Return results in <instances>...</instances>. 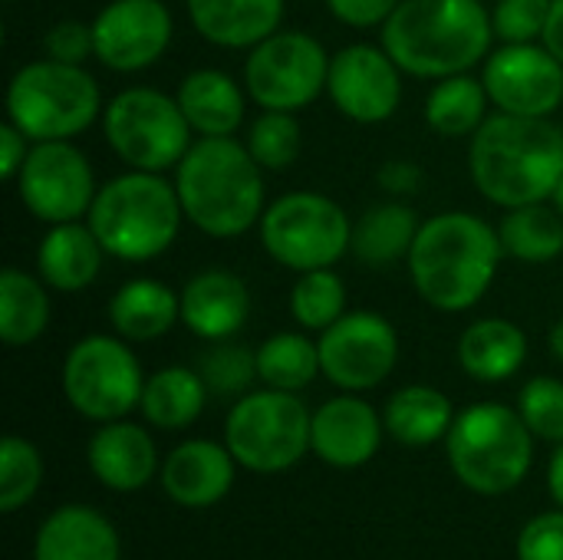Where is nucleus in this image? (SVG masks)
Listing matches in <instances>:
<instances>
[{
	"instance_id": "dca6fc26",
	"label": "nucleus",
	"mask_w": 563,
	"mask_h": 560,
	"mask_svg": "<svg viewBox=\"0 0 563 560\" xmlns=\"http://www.w3.org/2000/svg\"><path fill=\"white\" fill-rule=\"evenodd\" d=\"M327 92L333 106L353 122H386L402 99V79L396 59L369 43H353L330 56Z\"/></svg>"
},
{
	"instance_id": "4be33fe9",
	"label": "nucleus",
	"mask_w": 563,
	"mask_h": 560,
	"mask_svg": "<svg viewBox=\"0 0 563 560\" xmlns=\"http://www.w3.org/2000/svg\"><path fill=\"white\" fill-rule=\"evenodd\" d=\"M119 535L112 521L89 505L56 508L36 531L33 560H119Z\"/></svg>"
},
{
	"instance_id": "a211bd4d",
	"label": "nucleus",
	"mask_w": 563,
	"mask_h": 560,
	"mask_svg": "<svg viewBox=\"0 0 563 560\" xmlns=\"http://www.w3.org/2000/svg\"><path fill=\"white\" fill-rule=\"evenodd\" d=\"M383 432L386 422L366 399L353 393L336 396L313 413L310 452H317V459L333 469H360L379 452Z\"/></svg>"
},
{
	"instance_id": "c85d7f7f",
	"label": "nucleus",
	"mask_w": 563,
	"mask_h": 560,
	"mask_svg": "<svg viewBox=\"0 0 563 560\" xmlns=\"http://www.w3.org/2000/svg\"><path fill=\"white\" fill-rule=\"evenodd\" d=\"M383 422L396 442L422 449L449 436L455 422V409L449 396L439 393L435 386H406L396 396H389Z\"/></svg>"
},
{
	"instance_id": "9b49d317",
	"label": "nucleus",
	"mask_w": 563,
	"mask_h": 560,
	"mask_svg": "<svg viewBox=\"0 0 563 560\" xmlns=\"http://www.w3.org/2000/svg\"><path fill=\"white\" fill-rule=\"evenodd\" d=\"M142 366L135 353L115 340L92 333L66 353L63 363V393L69 406L92 422L125 419L142 403Z\"/></svg>"
},
{
	"instance_id": "0eeeda50",
	"label": "nucleus",
	"mask_w": 563,
	"mask_h": 560,
	"mask_svg": "<svg viewBox=\"0 0 563 560\" xmlns=\"http://www.w3.org/2000/svg\"><path fill=\"white\" fill-rule=\"evenodd\" d=\"M99 109V83L82 66L49 56L20 66L7 86V116L30 142L73 139L92 125Z\"/></svg>"
},
{
	"instance_id": "a18cd8bd",
	"label": "nucleus",
	"mask_w": 563,
	"mask_h": 560,
	"mask_svg": "<svg viewBox=\"0 0 563 560\" xmlns=\"http://www.w3.org/2000/svg\"><path fill=\"white\" fill-rule=\"evenodd\" d=\"M422 182V168L409 158H393L379 168V185L389 195H412Z\"/></svg>"
},
{
	"instance_id": "4c0bfd02",
	"label": "nucleus",
	"mask_w": 563,
	"mask_h": 560,
	"mask_svg": "<svg viewBox=\"0 0 563 560\" xmlns=\"http://www.w3.org/2000/svg\"><path fill=\"white\" fill-rule=\"evenodd\" d=\"M247 152L254 155V162L264 172H280V168L294 165V158L300 152V125H297L294 112L264 109V116L251 125Z\"/></svg>"
},
{
	"instance_id": "49530a36",
	"label": "nucleus",
	"mask_w": 563,
	"mask_h": 560,
	"mask_svg": "<svg viewBox=\"0 0 563 560\" xmlns=\"http://www.w3.org/2000/svg\"><path fill=\"white\" fill-rule=\"evenodd\" d=\"M541 43L563 63V0H551V13H548Z\"/></svg>"
},
{
	"instance_id": "37998d69",
	"label": "nucleus",
	"mask_w": 563,
	"mask_h": 560,
	"mask_svg": "<svg viewBox=\"0 0 563 560\" xmlns=\"http://www.w3.org/2000/svg\"><path fill=\"white\" fill-rule=\"evenodd\" d=\"M402 0H327L330 13L346 23V26H356V30H366V26H383L393 10L399 7Z\"/></svg>"
},
{
	"instance_id": "58836bf2",
	"label": "nucleus",
	"mask_w": 563,
	"mask_h": 560,
	"mask_svg": "<svg viewBox=\"0 0 563 560\" xmlns=\"http://www.w3.org/2000/svg\"><path fill=\"white\" fill-rule=\"evenodd\" d=\"M518 413L534 432V439L544 442H563V383L554 376H534L521 396H518Z\"/></svg>"
},
{
	"instance_id": "b1692460",
	"label": "nucleus",
	"mask_w": 563,
	"mask_h": 560,
	"mask_svg": "<svg viewBox=\"0 0 563 560\" xmlns=\"http://www.w3.org/2000/svg\"><path fill=\"white\" fill-rule=\"evenodd\" d=\"M102 254H106V248L99 244V238L89 224L66 221V224H53L43 234L40 251H36V267H40V277L46 287L76 294L99 277Z\"/></svg>"
},
{
	"instance_id": "aec40b11",
	"label": "nucleus",
	"mask_w": 563,
	"mask_h": 560,
	"mask_svg": "<svg viewBox=\"0 0 563 560\" xmlns=\"http://www.w3.org/2000/svg\"><path fill=\"white\" fill-rule=\"evenodd\" d=\"M251 314L247 284L231 271H201L181 290V320L201 340H231Z\"/></svg>"
},
{
	"instance_id": "2eb2a0df",
	"label": "nucleus",
	"mask_w": 563,
	"mask_h": 560,
	"mask_svg": "<svg viewBox=\"0 0 563 560\" xmlns=\"http://www.w3.org/2000/svg\"><path fill=\"white\" fill-rule=\"evenodd\" d=\"M482 83L488 99L511 116H551L563 102V63L534 43H505L488 56Z\"/></svg>"
},
{
	"instance_id": "79ce46f5",
	"label": "nucleus",
	"mask_w": 563,
	"mask_h": 560,
	"mask_svg": "<svg viewBox=\"0 0 563 560\" xmlns=\"http://www.w3.org/2000/svg\"><path fill=\"white\" fill-rule=\"evenodd\" d=\"M43 50H46V56L56 59V63L82 66L89 56H96L92 23H79V20H63V23H56V26L43 36Z\"/></svg>"
},
{
	"instance_id": "c9c22d12",
	"label": "nucleus",
	"mask_w": 563,
	"mask_h": 560,
	"mask_svg": "<svg viewBox=\"0 0 563 560\" xmlns=\"http://www.w3.org/2000/svg\"><path fill=\"white\" fill-rule=\"evenodd\" d=\"M43 482V459L36 446L20 436H7L0 442V508H23Z\"/></svg>"
},
{
	"instance_id": "f8f14e48",
	"label": "nucleus",
	"mask_w": 563,
	"mask_h": 560,
	"mask_svg": "<svg viewBox=\"0 0 563 560\" xmlns=\"http://www.w3.org/2000/svg\"><path fill=\"white\" fill-rule=\"evenodd\" d=\"M330 76L327 50L300 30H277L257 46L244 63V83L261 109L297 112L310 106Z\"/></svg>"
},
{
	"instance_id": "f03ea898",
	"label": "nucleus",
	"mask_w": 563,
	"mask_h": 560,
	"mask_svg": "<svg viewBox=\"0 0 563 560\" xmlns=\"http://www.w3.org/2000/svg\"><path fill=\"white\" fill-rule=\"evenodd\" d=\"M501 251V238L488 221L449 211L422 221L406 261L426 304L445 314H462L488 294Z\"/></svg>"
},
{
	"instance_id": "39448f33",
	"label": "nucleus",
	"mask_w": 563,
	"mask_h": 560,
	"mask_svg": "<svg viewBox=\"0 0 563 560\" xmlns=\"http://www.w3.org/2000/svg\"><path fill=\"white\" fill-rule=\"evenodd\" d=\"M86 218L106 254L119 261H152L178 238L185 208L178 188L158 172L132 168L96 191Z\"/></svg>"
},
{
	"instance_id": "a878e982",
	"label": "nucleus",
	"mask_w": 563,
	"mask_h": 560,
	"mask_svg": "<svg viewBox=\"0 0 563 560\" xmlns=\"http://www.w3.org/2000/svg\"><path fill=\"white\" fill-rule=\"evenodd\" d=\"M191 132L198 135H234L244 122V92L221 69H195L175 92Z\"/></svg>"
},
{
	"instance_id": "423d86ee",
	"label": "nucleus",
	"mask_w": 563,
	"mask_h": 560,
	"mask_svg": "<svg viewBox=\"0 0 563 560\" xmlns=\"http://www.w3.org/2000/svg\"><path fill=\"white\" fill-rule=\"evenodd\" d=\"M445 442L455 479L485 498L515 492L534 462V432L518 409L501 403H475L462 409Z\"/></svg>"
},
{
	"instance_id": "09e8293b",
	"label": "nucleus",
	"mask_w": 563,
	"mask_h": 560,
	"mask_svg": "<svg viewBox=\"0 0 563 560\" xmlns=\"http://www.w3.org/2000/svg\"><path fill=\"white\" fill-rule=\"evenodd\" d=\"M548 347H551V353L563 363V320L554 323V330H551V337H548Z\"/></svg>"
},
{
	"instance_id": "9d476101",
	"label": "nucleus",
	"mask_w": 563,
	"mask_h": 560,
	"mask_svg": "<svg viewBox=\"0 0 563 560\" xmlns=\"http://www.w3.org/2000/svg\"><path fill=\"white\" fill-rule=\"evenodd\" d=\"M106 139L129 168L165 172L191 149V125L178 99L139 86L106 106Z\"/></svg>"
},
{
	"instance_id": "bb28decb",
	"label": "nucleus",
	"mask_w": 563,
	"mask_h": 560,
	"mask_svg": "<svg viewBox=\"0 0 563 560\" xmlns=\"http://www.w3.org/2000/svg\"><path fill=\"white\" fill-rule=\"evenodd\" d=\"M528 360V337L511 320H478L459 340V363L472 380L501 383L511 380Z\"/></svg>"
},
{
	"instance_id": "7c9ffc66",
	"label": "nucleus",
	"mask_w": 563,
	"mask_h": 560,
	"mask_svg": "<svg viewBox=\"0 0 563 560\" xmlns=\"http://www.w3.org/2000/svg\"><path fill=\"white\" fill-rule=\"evenodd\" d=\"M49 323V297L40 281L7 267L0 274V340L7 347L33 343Z\"/></svg>"
},
{
	"instance_id": "4468645a",
	"label": "nucleus",
	"mask_w": 563,
	"mask_h": 560,
	"mask_svg": "<svg viewBox=\"0 0 563 560\" xmlns=\"http://www.w3.org/2000/svg\"><path fill=\"white\" fill-rule=\"evenodd\" d=\"M320 370L343 393L379 386L399 360L396 327L373 310L343 314L320 333Z\"/></svg>"
},
{
	"instance_id": "3c124183",
	"label": "nucleus",
	"mask_w": 563,
	"mask_h": 560,
	"mask_svg": "<svg viewBox=\"0 0 563 560\" xmlns=\"http://www.w3.org/2000/svg\"><path fill=\"white\" fill-rule=\"evenodd\" d=\"M495 3H498V0H495Z\"/></svg>"
},
{
	"instance_id": "72a5a7b5",
	"label": "nucleus",
	"mask_w": 563,
	"mask_h": 560,
	"mask_svg": "<svg viewBox=\"0 0 563 560\" xmlns=\"http://www.w3.org/2000/svg\"><path fill=\"white\" fill-rule=\"evenodd\" d=\"M320 370V347L303 333H277L261 343L257 350V376L271 389L300 393L317 380Z\"/></svg>"
},
{
	"instance_id": "6e6552de",
	"label": "nucleus",
	"mask_w": 563,
	"mask_h": 560,
	"mask_svg": "<svg viewBox=\"0 0 563 560\" xmlns=\"http://www.w3.org/2000/svg\"><path fill=\"white\" fill-rule=\"evenodd\" d=\"M310 426L313 413L294 393L267 386L234 403L224 422V446L241 469L277 475L310 452Z\"/></svg>"
},
{
	"instance_id": "8fccbe9b",
	"label": "nucleus",
	"mask_w": 563,
	"mask_h": 560,
	"mask_svg": "<svg viewBox=\"0 0 563 560\" xmlns=\"http://www.w3.org/2000/svg\"><path fill=\"white\" fill-rule=\"evenodd\" d=\"M554 208L563 215V178H561V185L554 188Z\"/></svg>"
},
{
	"instance_id": "cd10ccee",
	"label": "nucleus",
	"mask_w": 563,
	"mask_h": 560,
	"mask_svg": "<svg viewBox=\"0 0 563 560\" xmlns=\"http://www.w3.org/2000/svg\"><path fill=\"white\" fill-rule=\"evenodd\" d=\"M419 228L422 224L416 221V211L409 205L383 201V205H373L353 224V244H350V251L356 254L360 264L383 271V267L396 264L399 257H409Z\"/></svg>"
},
{
	"instance_id": "f3484780",
	"label": "nucleus",
	"mask_w": 563,
	"mask_h": 560,
	"mask_svg": "<svg viewBox=\"0 0 563 560\" xmlns=\"http://www.w3.org/2000/svg\"><path fill=\"white\" fill-rule=\"evenodd\" d=\"M96 59L115 73H135L162 59L172 43V13L158 0H112L92 20Z\"/></svg>"
},
{
	"instance_id": "473e14b6",
	"label": "nucleus",
	"mask_w": 563,
	"mask_h": 560,
	"mask_svg": "<svg viewBox=\"0 0 563 560\" xmlns=\"http://www.w3.org/2000/svg\"><path fill=\"white\" fill-rule=\"evenodd\" d=\"M488 102L492 99L482 79H472L468 73L445 76L426 99V119L439 135H468L482 129Z\"/></svg>"
},
{
	"instance_id": "20e7f679",
	"label": "nucleus",
	"mask_w": 563,
	"mask_h": 560,
	"mask_svg": "<svg viewBox=\"0 0 563 560\" xmlns=\"http://www.w3.org/2000/svg\"><path fill=\"white\" fill-rule=\"evenodd\" d=\"M185 218L211 238H238L264 215V178L247 145L231 135H201L175 165Z\"/></svg>"
},
{
	"instance_id": "c03bdc74",
	"label": "nucleus",
	"mask_w": 563,
	"mask_h": 560,
	"mask_svg": "<svg viewBox=\"0 0 563 560\" xmlns=\"http://www.w3.org/2000/svg\"><path fill=\"white\" fill-rule=\"evenodd\" d=\"M26 142L30 139L13 122H3L0 125V178L16 182V175H20V168H23V162L30 155Z\"/></svg>"
},
{
	"instance_id": "ea45409f",
	"label": "nucleus",
	"mask_w": 563,
	"mask_h": 560,
	"mask_svg": "<svg viewBox=\"0 0 563 560\" xmlns=\"http://www.w3.org/2000/svg\"><path fill=\"white\" fill-rule=\"evenodd\" d=\"M548 13L551 0H498L492 26L505 43H534L544 33Z\"/></svg>"
},
{
	"instance_id": "f704fd0d",
	"label": "nucleus",
	"mask_w": 563,
	"mask_h": 560,
	"mask_svg": "<svg viewBox=\"0 0 563 560\" xmlns=\"http://www.w3.org/2000/svg\"><path fill=\"white\" fill-rule=\"evenodd\" d=\"M290 314L303 330H327L346 314V284L336 271L320 267L300 274L290 294Z\"/></svg>"
},
{
	"instance_id": "a19ab883",
	"label": "nucleus",
	"mask_w": 563,
	"mask_h": 560,
	"mask_svg": "<svg viewBox=\"0 0 563 560\" xmlns=\"http://www.w3.org/2000/svg\"><path fill=\"white\" fill-rule=\"evenodd\" d=\"M518 560H563V508L531 518L518 535Z\"/></svg>"
},
{
	"instance_id": "1a4fd4ad",
	"label": "nucleus",
	"mask_w": 563,
	"mask_h": 560,
	"mask_svg": "<svg viewBox=\"0 0 563 560\" xmlns=\"http://www.w3.org/2000/svg\"><path fill=\"white\" fill-rule=\"evenodd\" d=\"M261 241L277 264L307 274L333 267L350 251L353 224L333 198L290 191L261 215Z\"/></svg>"
},
{
	"instance_id": "ddd939ff",
	"label": "nucleus",
	"mask_w": 563,
	"mask_h": 560,
	"mask_svg": "<svg viewBox=\"0 0 563 560\" xmlns=\"http://www.w3.org/2000/svg\"><path fill=\"white\" fill-rule=\"evenodd\" d=\"M16 191L33 218L46 224H66L89 215L99 188L89 158L69 145V139H59L33 142L16 175Z\"/></svg>"
},
{
	"instance_id": "f257e3e1",
	"label": "nucleus",
	"mask_w": 563,
	"mask_h": 560,
	"mask_svg": "<svg viewBox=\"0 0 563 560\" xmlns=\"http://www.w3.org/2000/svg\"><path fill=\"white\" fill-rule=\"evenodd\" d=\"M468 168L475 188L501 208L548 201L563 178V132L548 116L498 112L475 132Z\"/></svg>"
},
{
	"instance_id": "7ed1b4c3",
	"label": "nucleus",
	"mask_w": 563,
	"mask_h": 560,
	"mask_svg": "<svg viewBox=\"0 0 563 560\" xmlns=\"http://www.w3.org/2000/svg\"><path fill=\"white\" fill-rule=\"evenodd\" d=\"M492 36L482 0H402L383 23V50L402 73L426 79L468 73L488 56Z\"/></svg>"
},
{
	"instance_id": "de8ad7c7",
	"label": "nucleus",
	"mask_w": 563,
	"mask_h": 560,
	"mask_svg": "<svg viewBox=\"0 0 563 560\" xmlns=\"http://www.w3.org/2000/svg\"><path fill=\"white\" fill-rule=\"evenodd\" d=\"M548 488H551V498L563 508V442L558 446V452L551 455V465H548Z\"/></svg>"
},
{
	"instance_id": "e433bc0d",
	"label": "nucleus",
	"mask_w": 563,
	"mask_h": 560,
	"mask_svg": "<svg viewBox=\"0 0 563 560\" xmlns=\"http://www.w3.org/2000/svg\"><path fill=\"white\" fill-rule=\"evenodd\" d=\"M198 373L214 396L247 393V386L254 380H261L257 376V350H247L231 340H214V347L208 353H201Z\"/></svg>"
},
{
	"instance_id": "412c9836",
	"label": "nucleus",
	"mask_w": 563,
	"mask_h": 560,
	"mask_svg": "<svg viewBox=\"0 0 563 560\" xmlns=\"http://www.w3.org/2000/svg\"><path fill=\"white\" fill-rule=\"evenodd\" d=\"M89 469L112 492H139L158 472V452L152 436L125 419L102 422L89 439Z\"/></svg>"
},
{
	"instance_id": "2f4dec72",
	"label": "nucleus",
	"mask_w": 563,
	"mask_h": 560,
	"mask_svg": "<svg viewBox=\"0 0 563 560\" xmlns=\"http://www.w3.org/2000/svg\"><path fill=\"white\" fill-rule=\"evenodd\" d=\"M498 238H501L505 254L518 261H528V264L554 261L563 251V215L548 208L544 201L508 208L498 228Z\"/></svg>"
},
{
	"instance_id": "6ab92c4d",
	"label": "nucleus",
	"mask_w": 563,
	"mask_h": 560,
	"mask_svg": "<svg viewBox=\"0 0 563 560\" xmlns=\"http://www.w3.org/2000/svg\"><path fill=\"white\" fill-rule=\"evenodd\" d=\"M238 459L228 446L191 439L168 452L162 462V488L181 508H211L234 485Z\"/></svg>"
},
{
	"instance_id": "c756f323",
	"label": "nucleus",
	"mask_w": 563,
	"mask_h": 560,
	"mask_svg": "<svg viewBox=\"0 0 563 560\" xmlns=\"http://www.w3.org/2000/svg\"><path fill=\"white\" fill-rule=\"evenodd\" d=\"M208 393L211 389L201 380V373L185 370V366H168L145 380L139 409L152 426L175 432V429L191 426L205 413Z\"/></svg>"
},
{
	"instance_id": "5701e85b",
	"label": "nucleus",
	"mask_w": 563,
	"mask_h": 560,
	"mask_svg": "<svg viewBox=\"0 0 563 560\" xmlns=\"http://www.w3.org/2000/svg\"><path fill=\"white\" fill-rule=\"evenodd\" d=\"M188 13L208 43L244 50L277 33L284 20V0H188Z\"/></svg>"
},
{
	"instance_id": "393cba45",
	"label": "nucleus",
	"mask_w": 563,
	"mask_h": 560,
	"mask_svg": "<svg viewBox=\"0 0 563 560\" xmlns=\"http://www.w3.org/2000/svg\"><path fill=\"white\" fill-rule=\"evenodd\" d=\"M109 320L122 340H158L175 327V320H181V294L152 277L125 281L109 300Z\"/></svg>"
}]
</instances>
